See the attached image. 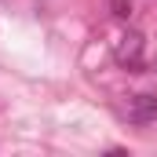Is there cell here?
Here are the masks:
<instances>
[{"label":"cell","mask_w":157,"mask_h":157,"mask_svg":"<svg viewBox=\"0 0 157 157\" xmlns=\"http://www.w3.org/2000/svg\"><path fill=\"white\" fill-rule=\"evenodd\" d=\"M143 33H135V29H128L124 37L117 40V48H113V59H117L124 70H132V73H139L143 70Z\"/></svg>","instance_id":"1"},{"label":"cell","mask_w":157,"mask_h":157,"mask_svg":"<svg viewBox=\"0 0 157 157\" xmlns=\"http://www.w3.org/2000/svg\"><path fill=\"white\" fill-rule=\"evenodd\" d=\"M128 121H132V124H154L157 121V95H132V102H128Z\"/></svg>","instance_id":"2"},{"label":"cell","mask_w":157,"mask_h":157,"mask_svg":"<svg viewBox=\"0 0 157 157\" xmlns=\"http://www.w3.org/2000/svg\"><path fill=\"white\" fill-rule=\"evenodd\" d=\"M110 4H113V15H117V18H128V15H132V4H128V0H110Z\"/></svg>","instance_id":"3"}]
</instances>
